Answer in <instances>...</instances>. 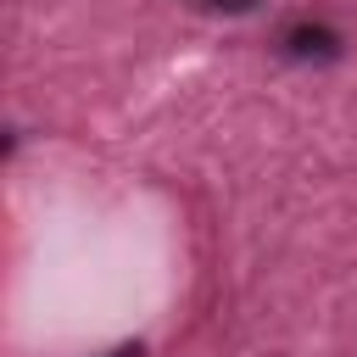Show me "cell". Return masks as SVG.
<instances>
[{
	"label": "cell",
	"instance_id": "6da1fadb",
	"mask_svg": "<svg viewBox=\"0 0 357 357\" xmlns=\"http://www.w3.org/2000/svg\"><path fill=\"white\" fill-rule=\"evenodd\" d=\"M284 56L290 61H335L340 50H346V39L329 28V22H296V28H284Z\"/></svg>",
	"mask_w": 357,
	"mask_h": 357
},
{
	"label": "cell",
	"instance_id": "7a4b0ae2",
	"mask_svg": "<svg viewBox=\"0 0 357 357\" xmlns=\"http://www.w3.org/2000/svg\"><path fill=\"white\" fill-rule=\"evenodd\" d=\"M251 6H257V0H206V11H229V17H234V11H251Z\"/></svg>",
	"mask_w": 357,
	"mask_h": 357
},
{
	"label": "cell",
	"instance_id": "3957f363",
	"mask_svg": "<svg viewBox=\"0 0 357 357\" xmlns=\"http://www.w3.org/2000/svg\"><path fill=\"white\" fill-rule=\"evenodd\" d=\"M106 357H145L139 346H117V351H106Z\"/></svg>",
	"mask_w": 357,
	"mask_h": 357
}]
</instances>
